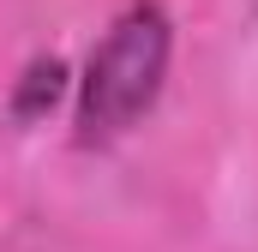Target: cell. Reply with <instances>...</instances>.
Listing matches in <instances>:
<instances>
[{"mask_svg":"<svg viewBox=\"0 0 258 252\" xmlns=\"http://www.w3.org/2000/svg\"><path fill=\"white\" fill-rule=\"evenodd\" d=\"M174 60V24L156 0H132L126 12L102 30V42L90 48L84 78H78V144H114L120 132L144 120L162 96V78Z\"/></svg>","mask_w":258,"mask_h":252,"instance_id":"obj_1","label":"cell"},{"mask_svg":"<svg viewBox=\"0 0 258 252\" xmlns=\"http://www.w3.org/2000/svg\"><path fill=\"white\" fill-rule=\"evenodd\" d=\"M60 96H66V66L48 54V60H30V72L18 78L12 108H18V120H42V114H48Z\"/></svg>","mask_w":258,"mask_h":252,"instance_id":"obj_2","label":"cell"}]
</instances>
